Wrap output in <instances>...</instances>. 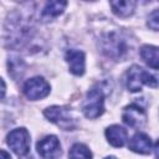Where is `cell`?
I'll return each mask as SVG.
<instances>
[{"label":"cell","instance_id":"cell-10","mask_svg":"<svg viewBox=\"0 0 159 159\" xmlns=\"http://www.w3.org/2000/svg\"><path fill=\"white\" fill-rule=\"evenodd\" d=\"M106 138L111 145H113L116 148H120L127 143L128 134L123 127H120L118 124H113L106 129Z\"/></svg>","mask_w":159,"mask_h":159},{"label":"cell","instance_id":"cell-6","mask_svg":"<svg viewBox=\"0 0 159 159\" xmlns=\"http://www.w3.org/2000/svg\"><path fill=\"white\" fill-rule=\"evenodd\" d=\"M22 91L26 98L37 101L45 98L50 93V84L42 77H32L25 82Z\"/></svg>","mask_w":159,"mask_h":159},{"label":"cell","instance_id":"cell-14","mask_svg":"<svg viewBox=\"0 0 159 159\" xmlns=\"http://www.w3.org/2000/svg\"><path fill=\"white\" fill-rule=\"evenodd\" d=\"M67 6V0H47L43 7V15L48 17H56L61 15Z\"/></svg>","mask_w":159,"mask_h":159},{"label":"cell","instance_id":"cell-16","mask_svg":"<svg viewBox=\"0 0 159 159\" xmlns=\"http://www.w3.org/2000/svg\"><path fill=\"white\" fill-rule=\"evenodd\" d=\"M147 25L149 29L154 30V31H159V10H154L147 21Z\"/></svg>","mask_w":159,"mask_h":159},{"label":"cell","instance_id":"cell-12","mask_svg":"<svg viewBox=\"0 0 159 159\" xmlns=\"http://www.w3.org/2000/svg\"><path fill=\"white\" fill-rule=\"evenodd\" d=\"M137 6V0H111L112 11L119 17L130 16Z\"/></svg>","mask_w":159,"mask_h":159},{"label":"cell","instance_id":"cell-15","mask_svg":"<svg viewBox=\"0 0 159 159\" xmlns=\"http://www.w3.org/2000/svg\"><path fill=\"white\" fill-rule=\"evenodd\" d=\"M68 155L71 158H91L92 153L89 152V149L82 144V143H76L72 145V148L70 149Z\"/></svg>","mask_w":159,"mask_h":159},{"label":"cell","instance_id":"cell-17","mask_svg":"<svg viewBox=\"0 0 159 159\" xmlns=\"http://www.w3.org/2000/svg\"><path fill=\"white\" fill-rule=\"evenodd\" d=\"M154 154H155V157L159 158V139H158L157 143L154 144Z\"/></svg>","mask_w":159,"mask_h":159},{"label":"cell","instance_id":"cell-9","mask_svg":"<svg viewBox=\"0 0 159 159\" xmlns=\"http://www.w3.org/2000/svg\"><path fill=\"white\" fill-rule=\"evenodd\" d=\"M70 71L76 75V76H82L86 70V60H84V53L78 50H68L65 56Z\"/></svg>","mask_w":159,"mask_h":159},{"label":"cell","instance_id":"cell-19","mask_svg":"<svg viewBox=\"0 0 159 159\" xmlns=\"http://www.w3.org/2000/svg\"><path fill=\"white\" fill-rule=\"evenodd\" d=\"M84 1H94V0H84Z\"/></svg>","mask_w":159,"mask_h":159},{"label":"cell","instance_id":"cell-3","mask_svg":"<svg viewBox=\"0 0 159 159\" xmlns=\"http://www.w3.org/2000/svg\"><path fill=\"white\" fill-rule=\"evenodd\" d=\"M43 114L50 122L57 124L60 128L65 130H73L76 128L75 118L72 117V113L68 107L52 106V107L46 108L43 111Z\"/></svg>","mask_w":159,"mask_h":159},{"label":"cell","instance_id":"cell-18","mask_svg":"<svg viewBox=\"0 0 159 159\" xmlns=\"http://www.w3.org/2000/svg\"><path fill=\"white\" fill-rule=\"evenodd\" d=\"M0 153H1V155H4V157H6V158H10V154H6V153H5L4 150H1Z\"/></svg>","mask_w":159,"mask_h":159},{"label":"cell","instance_id":"cell-7","mask_svg":"<svg viewBox=\"0 0 159 159\" xmlns=\"http://www.w3.org/2000/svg\"><path fill=\"white\" fill-rule=\"evenodd\" d=\"M37 153L40 157L46 159L57 158L61 155V144L56 135H46L45 138L40 139L36 144Z\"/></svg>","mask_w":159,"mask_h":159},{"label":"cell","instance_id":"cell-11","mask_svg":"<svg viewBox=\"0 0 159 159\" xmlns=\"http://www.w3.org/2000/svg\"><path fill=\"white\" fill-rule=\"evenodd\" d=\"M129 149L139 154H149L152 150V140L144 133H137L129 142Z\"/></svg>","mask_w":159,"mask_h":159},{"label":"cell","instance_id":"cell-8","mask_svg":"<svg viewBox=\"0 0 159 159\" xmlns=\"http://www.w3.org/2000/svg\"><path fill=\"white\" fill-rule=\"evenodd\" d=\"M122 119L127 125L132 128H139L145 124L147 114L142 107L137 104H129L123 109Z\"/></svg>","mask_w":159,"mask_h":159},{"label":"cell","instance_id":"cell-1","mask_svg":"<svg viewBox=\"0 0 159 159\" xmlns=\"http://www.w3.org/2000/svg\"><path fill=\"white\" fill-rule=\"evenodd\" d=\"M127 88L130 92H139L142 91L143 84H147L149 87H158L159 86V78L144 68H142L138 65H133L128 71L125 76Z\"/></svg>","mask_w":159,"mask_h":159},{"label":"cell","instance_id":"cell-5","mask_svg":"<svg viewBox=\"0 0 159 159\" xmlns=\"http://www.w3.org/2000/svg\"><path fill=\"white\" fill-rule=\"evenodd\" d=\"M6 143L16 155L24 157L30 150V133L25 128H16L7 134Z\"/></svg>","mask_w":159,"mask_h":159},{"label":"cell","instance_id":"cell-4","mask_svg":"<svg viewBox=\"0 0 159 159\" xmlns=\"http://www.w3.org/2000/svg\"><path fill=\"white\" fill-rule=\"evenodd\" d=\"M101 50L106 56L114 58V60H118L125 53L127 43L118 34L111 32V34H107L102 37Z\"/></svg>","mask_w":159,"mask_h":159},{"label":"cell","instance_id":"cell-13","mask_svg":"<svg viewBox=\"0 0 159 159\" xmlns=\"http://www.w3.org/2000/svg\"><path fill=\"white\" fill-rule=\"evenodd\" d=\"M142 60L152 68L159 70V47L152 45H144L140 48Z\"/></svg>","mask_w":159,"mask_h":159},{"label":"cell","instance_id":"cell-2","mask_svg":"<svg viewBox=\"0 0 159 159\" xmlns=\"http://www.w3.org/2000/svg\"><path fill=\"white\" fill-rule=\"evenodd\" d=\"M82 112L83 114L89 118L94 119L103 114L104 112V94L101 88L94 87L87 92V96L82 103Z\"/></svg>","mask_w":159,"mask_h":159}]
</instances>
